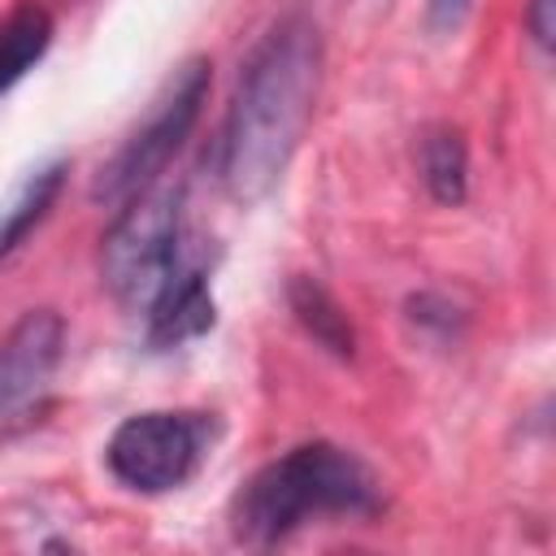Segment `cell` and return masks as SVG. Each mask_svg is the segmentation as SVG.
I'll return each instance as SVG.
<instances>
[{"label": "cell", "mask_w": 556, "mask_h": 556, "mask_svg": "<svg viewBox=\"0 0 556 556\" xmlns=\"http://www.w3.org/2000/svg\"><path fill=\"white\" fill-rule=\"evenodd\" d=\"M208 70L213 65L204 56H191V61H182L174 70L169 87L156 96V104L148 109L143 126H135L122 139V148L100 165L96 187H91V195L100 204H126L135 191L152 187L165 174V165L174 161V152L182 148V139L191 135V126L200 117V104H204L208 78H213Z\"/></svg>", "instance_id": "4"}, {"label": "cell", "mask_w": 556, "mask_h": 556, "mask_svg": "<svg viewBox=\"0 0 556 556\" xmlns=\"http://www.w3.org/2000/svg\"><path fill=\"white\" fill-rule=\"evenodd\" d=\"M52 43V17L39 4H17L0 22V96L48 52Z\"/></svg>", "instance_id": "8"}, {"label": "cell", "mask_w": 556, "mask_h": 556, "mask_svg": "<svg viewBox=\"0 0 556 556\" xmlns=\"http://www.w3.org/2000/svg\"><path fill=\"white\" fill-rule=\"evenodd\" d=\"M213 443V417L208 413H174V408H152V413H135L126 417L109 447V473L143 495H165L178 491L200 460L208 456Z\"/></svg>", "instance_id": "5"}, {"label": "cell", "mask_w": 556, "mask_h": 556, "mask_svg": "<svg viewBox=\"0 0 556 556\" xmlns=\"http://www.w3.org/2000/svg\"><path fill=\"white\" fill-rule=\"evenodd\" d=\"M382 486L361 456L334 443H300L261 465L230 504V526L243 543L269 547L308 517H369Z\"/></svg>", "instance_id": "2"}, {"label": "cell", "mask_w": 556, "mask_h": 556, "mask_svg": "<svg viewBox=\"0 0 556 556\" xmlns=\"http://www.w3.org/2000/svg\"><path fill=\"white\" fill-rule=\"evenodd\" d=\"M526 26H530V35H534L539 48H552V0H530Z\"/></svg>", "instance_id": "13"}, {"label": "cell", "mask_w": 556, "mask_h": 556, "mask_svg": "<svg viewBox=\"0 0 556 556\" xmlns=\"http://www.w3.org/2000/svg\"><path fill=\"white\" fill-rule=\"evenodd\" d=\"M65 321L52 308H30L0 343V430L30 417L61 365Z\"/></svg>", "instance_id": "6"}, {"label": "cell", "mask_w": 556, "mask_h": 556, "mask_svg": "<svg viewBox=\"0 0 556 556\" xmlns=\"http://www.w3.org/2000/svg\"><path fill=\"white\" fill-rule=\"evenodd\" d=\"M421 174L426 187L439 204H460L465 200V182H469V156H465V139L456 130H430L421 143Z\"/></svg>", "instance_id": "11"}, {"label": "cell", "mask_w": 556, "mask_h": 556, "mask_svg": "<svg viewBox=\"0 0 556 556\" xmlns=\"http://www.w3.org/2000/svg\"><path fill=\"white\" fill-rule=\"evenodd\" d=\"M100 274L117 304L148 313L165 282L178 274V191L152 182L135 191L100 248Z\"/></svg>", "instance_id": "3"}, {"label": "cell", "mask_w": 556, "mask_h": 556, "mask_svg": "<svg viewBox=\"0 0 556 556\" xmlns=\"http://www.w3.org/2000/svg\"><path fill=\"white\" fill-rule=\"evenodd\" d=\"M291 313L300 317V326L321 343V348H330L334 356H352V326H348V317H343V308L334 304V295L321 287V282H313V278H295L291 282Z\"/></svg>", "instance_id": "10"}, {"label": "cell", "mask_w": 556, "mask_h": 556, "mask_svg": "<svg viewBox=\"0 0 556 556\" xmlns=\"http://www.w3.org/2000/svg\"><path fill=\"white\" fill-rule=\"evenodd\" d=\"M321 87V30L308 13L278 17L252 48L222 130V182L239 204L265 200L287 174Z\"/></svg>", "instance_id": "1"}, {"label": "cell", "mask_w": 556, "mask_h": 556, "mask_svg": "<svg viewBox=\"0 0 556 556\" xmlns=\"http://www.w3.org/2000/svg\"><path fill=\"white\" fill-rule=\"evenodd\" d=\"M469 9H473V0H426V26L434 35H452L469 17Z\"/></svg>", "instance_id": "12"}, {"label": "cell", "mask_w": 556, "mask_h": 556, "mask_svg": "<svg viewBox=\"0 0 556 556\" xmlns=\"http://www.w3.org/2000/svg\"><path fill=\"white\" fill-rule=\"evenodd\" d=\"M65 174H70L65 161H52V165L35 169V174L17 187V195L9 200V208H0V256H9V252L43 222V213L52 208V200H56L61 187H65Z\"/></svg>", "instance_id": "9"}, {"label": "cell", "mask_w": 556, "mask_h": 556, "mask_svg": "<svg viewBox=\"0 0 556 556\" xmlns=\"http://www.w3.org/2000/svg\"><path fill=\"white\" fill-rule=\"evenodd\" d=\"M208 326H213V291H208V278L200 269L174 274L148 308L152 348H178L187 339H200Z\"/></svg>", "instance_id": "7"}]
</instances>
